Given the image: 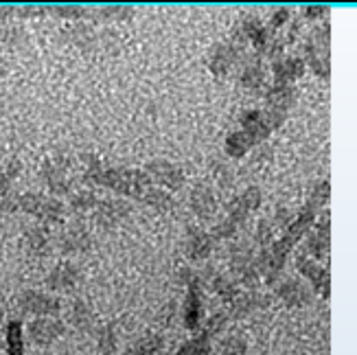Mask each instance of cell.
I'll use <instances>...</instances> for the list:
<instances>
[{
	"mask_svg": "<svg viewBox=\"0 0 357 355\" xmlns=\"http://www.w3.org/2000/svg\"><path fill=\"white\" fill-rule=\"evenodd\" d=\"M329 193H331L329 182H318L316 187H314V191H312V195H309V199L305 202V206L301 209V213L287 226L283 237L276 239L274 246L268 250V266H266V272H263V274H266V281L268 283H274L276 281V276H278V272H281V268L285 264L289 250L294 248V246H296V241L307 233V230L314 226L316 215H318V211L324 204H327Z\"/></svg>",
	"mask_w": 357,
	"mask_h": 355,
	"instance_id": "obj_1",
	"label": "cell"
},
{
	"mask_svg": "<svg viewBox=\"0 0 357 355\" xmlns=\"http://www.w3.org/2000/svg\"><path fill=\"white\" fill-rule=\"evenodd\" d=\"M92 167L86 172V178L95 184H103V187H110L123 195H130L136 199H145V195L153 189V182L145 172H138V169H112V167H101L95 158Z\"/></svg>",
	"mask_w": 357,
	"mask_h": 355,
	"instance_id": "obj_2",
	"label": "cell"
},
{
	"mask_svg": "<svg viewBox=\"0 0 357 355\" xmlns=\"http://www.w3.org/2000/svg\"><path fill=\"white\" fill-rule=\"evenodd\" d=\"M261 204V191L257 187H250L243 195H239L237 199H232V204L228 206V218L224 222L217 224L211 230L213 241L217 239H228L235 235V230L241 226V222L250 215L257 206Z\"/></svg>",
	"mask_w": 357,
	"mask_h": 355,
	"instance_id": "obj_3",
	"label": "cell"
},
{
	"mask_svg": "<svg viewBox=\"0 0 357 355\" xmlns=\"http://www.w3.org/2000/svg\"><path fill=\"white\" fill-rule=\"evenodd\" d=\"M329 42H331V29L329 24H322L320 29H316L312 36H309L305 51H307V59L309 66L314 68V73H318L320 77L327 80L331 68H329Z\"/></svg>",
	"mask_w": 357,
	"mask_h": 355,
	"instance_id": "obj_4",
	"label": "cell"
},
{
	"mask_svg": "<svg viewBox=\"0 0 357 355\" xmlns=\"http://www.w3.org/2000/svg\"><path fill=\"white\" fill-rule=\"evenodd\" d=\"M296 95L298 92L294 86H274L268 92V107H266V112H261V114L266 119L270 130H276L278 126H283L289 107L294 105V101H296Z\"/></svg>",
	"mask_w": 357,
	"mask_h": 355,
	"instance_id": "obj_5",
	"label": "cell"
},
{
	"mask_svg": "<svg viewBox=\"0 0 357 355\" xmlns=\"http://www.w3.org/2000/svg\"><path fill=\"white\" fill-rule=\"evenodd\" d=\"M18 209L36 215V218L44 220V222H59L61 215H64V206L57 199L51 197H42V195H33V193H26L22 197H18Z\"/></svg>",
	"mask_w": 357,
	"mask_h": 355,
	"instance_id": "obj_6",
	"label": "cell"
},
{
	"mask_svg": "<svg viewBox=\"0 0 357 355\" xmlns=\"http://www.w3.org/2000/svg\"><path fill=\"white\" fill-rule=\"evenodd\" d=\"M147 176L151 182H156L160 184V187H167V189H172V191H178L182 189V184H184V174H182V169L176 167L174 163H169V160H151L147 163Z\"/></svg>",
	"mask_w": 357,
	"mask_h": 355,
	"instance_id": "obj_7",
	"label": "cell"
},
{
	"mask_svg": "<svg viewBox=\"0 0 357 355\" xmlns=\"http://www.w3.org/2000/svg\"><path fill=\"white\" fill-rule=\"evenodd\" d=\"M184 274H186V283H189V294H186V303H184V325L186 329H197L202 318V301H199L202 281L197 272H184Z\"/></svg>",
	"mask_w": 357,
	"mask_h": 355,
	"instance_id": "obj_8",
	"label": "cell"
},
{
	"mask_svg": "<svg viewBox=\"0 0 357 355\" xmlns=\"http://www.w3.org/2000/svg\"><path fill=\"white\" fill-rule=\"evenodd\" d=\"M18 305L22 312L36 316H55L59 312V301L42 294V292H24L18 299Z\"/></svg>",
	"mask_w": 357,
	"mask_h": 355,
	"instance_id": "obj_9",
	"label": "cell"
},
{
	"mask_svg": "<svg viewBox=\"0 0 357 355\" xmlns=\"http://www.w3.org/2000/svg\"><path fill=\"white\" fill-rule=\"evenodd\" d=\"M331 246V218L329 213H324L318 222H314L312 239L307 243V252H312L314 259H324L329 255Z\"/></svg>",
	"mask_w": 357,
	"mask_h": 355,
	"instance_id": "obj_10",
	"label": "cell"
},
{
	"mask_svg": "<svg viewBox=\"0 0 357 355\" xmlns=\"http://www.w3.org/2000/svg\"><path fill=\"white\" fill-rule=\"evenodd\" d=\"M298 270H301V274H305L309 281L314 283V287L318 289V294L322 296V299H327L329 294H331V276L327 274V270L324 268H320L314 259H309L307 255H301L298 257Z\"/></svg>",
	"mask_w": 357,
	"mask_h": 355,
	"instance_id": "obj_11",
	"label": "cell"
},
{
	"mask_svg": "<svg viewBox=\"0 0 357 355\" xmlns=\"http://www.w3.org/2000/svg\"><path fill=\"white\" fill-rule=\"evenodd\" d=\"M274 86H291L305 73V61L298 57H278L274 59Z\"/></svg>",
	"mask_w": 357,
	"mask_h": 355,
	"instance_id": "obj_12",
	"label": "cell"
},
{
	"mask_svg": "<svg viewBox=\"0 0 357 355\" xmlns=\"http://www.w3.org/2000/svg\"><path fill=\"white\" fill-rule=\"evenodd\" d=\"M61 333H64V325H61L59 320H51V318H38L33 325L29 327L31 340L38 345H51Z\"/></svg>",
	"mask_w": 357,
	"mask_h": 355,
	"instance_id": "obj_13",
	"label": "cell"
},
{
	"mask_svg": "<svg viewBox=\"0 0 357 355\" xmlns=\"http://www.w3.org/2000/svg\"><path fill=\"white\" fill-rule=\"evenodd\" d=\"M241 130L248 134V138L252 141V145H259L261 141H266V138L270 136V132H272L259 110H250V112L241 114Z\"/></svg>",
	"mask_w": 357,
	"mask_h": 355,
	"instance_id": "obj_14",
	"label": "cell"
},
{
	"mask_svg": "<svg viewBox=\"0 0 357 355\" xmlns=\"http://www.w3.org/2000/svg\"><path fill=\"white\" fill-rule=\"evenodd\" d=\"M237 55H239V49L235 44H217V49L213 51V57H211L213 75L224 77L237 61Z\"/></svg>",
	"mask_w": 357,
	"mask_h": 355,
	"instance_id": "obj_15",
	"label": "cell"
},
{
	"mask_svg": "<svg viewBox=\"0 0 357 355\" xmlns=\"http://www.w3.org/2000/svg\"><path fill=\"white\" fill-rule=\"evenodd\" d=\"M270 303L268 296H261L257 292H243L239 294L235 301H232V318H243L255 310H261V307H266Z\"/></svg>",
	"mask_w": 357,
	"mask_h": 355,
	"instance_id": "obj_16",
	"label": "cell"
},
{
	"mask_svg": "<svg viewBox=\"0 0 357 355\" xmlns=\"http://www.w3.org/2000/svg\"><path fill=\"white\" fill-rule=\"evenodd\" d=\"M191 209L195 211V215H199V218H211L215 213V197L206 184H197V187L191 191Z\"/></svg>",
	"mask_w": 357,
	"mask_h": 355,
	"instance_id": "obj_17",
	"label": "cell"
},
{
	"mask_svg": "<svg viewBox=\"0 0 357 355\" xmlns=\"http://www.w3.org/2000/svg\"><path fill=\"white\" fill-rule=\"evenodd\" d=\"M213 243L215 241H213L211 233H204V230L193 228L189 233V255H191V259L199 261V259L208 257L211 250H213Z\"/></svg>",
	"mask_w": 357,
	"mask_h": 355,
	"instance_id": "obj_18",
	"label": "cell"
},
{
	"mask_svg": "<svg viewBox=\"0 0 357 355\" xmlns=\"http://www.w3.org/2000/svg\"><path fill=\"white\" fill-rule=\"evenodd\" d=\"M278 296H281L289 307H301L309 301V289L303 287L301 283H296L294 279H289L278 287Z\"/></svg>",
	"mask_w": 357,
	"mask_h": 355,
	"instance_id": "obj_19",
	"label": "cell"
},
{
	"mask_svg": "<svg viewBox=\"0 0 357 355\" xmlns=\"http://www.w3.org/2000/svg\"><path fill=\"white\" fill-rule=\"evenodd\" d=\"M213 335H215V331H211L206 327L197 338H193V340H189V342H184L176 355H211V338Z\"/></svg>",
	"mask_w": 357,
	"mask_h": 355,
	"instance_id": "obj_20",
	"label": "cell"
},
{
	"mask_svg": "<svg viewBox=\"0 0 357 355\" xmlns=\"http://www.w3.org/2000/svg\"><path fill=\"white\" fill-rule=\"evenodd\" d=\"M75 281H77V268L70 266V264L55 268V272L49 276V285L53 289H68V287L75 285Z\"/></svg>",
	"mask_w": 357,
	"mask_h": 355,
	"instance_id": "obj_21",
	"label": "cell"
},
{
	"mask_svg": "<svg viewBox=\"0 0 357 355\" xmlns=\"http://www.w3.org/2000/svg\"><path fill=\"white\" fill-rule=\"evenodd\" d=\"M250 147H255V145H252V141L248 138V134H245L243 130L232 132V134L226 138V153H228V156H232V158L243 156V153H245L248 149H250Z\"/></svg>",
	"mask_w": 357,
	"mask_h": 355,
	"instance_id": "obj_22",
	"label": "cell"
},
{
	"mask_svg": "<svg viewBox=\"0 0 357 355\" xmlns=\"http://www.w3.org/2000/svg\"><path fill=\"white\" fill-rule=\"evenodd\" d=\"M7 355H24V340H22V325L11 320L7 325Z\"/></svg>",
	"mask_w": 357,
	"mask_h": 355,
	"instance_id": "obj_23",
	"label": "cell"
},
{
	"mask_svg": "<svg viewBox=\"0 0 357 355\" xmlns=\"http://www.w3.org/2000/svg\"><path fill=\"white\" fill-rule=\"evenodd\" d=\"M263 80H266V73H263L259 61L252 59L250 64L243 68V73H241V86L250 88V90H257V88L263 86Z\"/></svg>",
	"mask_w": 357,
	"mask_h": 355,
	"instance_id": "obj_24",
	"label": "cell"
},
{
	"mask_svg": "<svg viewBox=\"0 0 357 355\" xmlns=\"http://www.w3.org/2000/svg\"><path fill=\"white\" fill-rule=\"evenodd\" d=\"M97 209H99V215H101V218L107 220V222H116V220L123 218V215H128V213H130V206H128L126 202H112V199H105V202H99Z\"/></svg>",
	"mask_w": 357,
	"mask_h": 355,
	"instance_id": "obj_25",
	"label": "cell"
},
{
	"mask_svg": "<svg viewBox=\"0 0 357 355\" xmlns=\"http://www.w3.org/2000/svg\"><path fill=\"white\" fill-rule=\"evenodd\" d=\"M162 349V338L160 335H151V338H145V340L132 345L126 355H156L158 351Z\"/></svg>",
	"mask_w": 357,
	"mask_h": 355,
	"instance_id": "obj_26",
	"label": "cell"
},
{
	"mask_svg": "<svg viewBox=\"0 0 357 355\" xmlns=\"http://www.w3.org/2000/svg\"><path fill=\"white\" fill-rule=\"evenodd\" d=\"M213 289H215L217 296H222L224 301H230V303L239 296L237 283L232 281V279H226V276H220V274H217L215 279H213Z\"/></svg>",
	"mask_w": 357,
	"mask_h": 355,
	"instance_id": "obj_27",
	"label": "cell"
},
{
	"mask_svg": "<svg viewBox=\"0 0 357 355\" xmlns=\"http://www.w3.org/2000/svg\"><path fill=\"white\" fill-rule=\"evenodd\" d=\"M145 204H149V206H153V209H160V211H169L174 206V199H172V195H169L165 189H160V187H153L147 195H145V199H143Z\"/></svg>",
	"mask_w": 357,
	"mask_h": 355,
	"instance_id": "obj_28",
	"label": "cell"
},
{
	"mask_svg": "<svg viewBox=\"0 0 357 355\" xmlns=\"http://www.w3.org/2000/svg\"><path fill=\"white\" fill-rule=\"evenodd\" d=\"M73 322L77 329L82 331H92V327H95V318H92L90 310L84 305V303H75V310H73Z\"/></svg>",
	"mask_w": 357,
	"mask_h": 355,
	"instance_id": "obj_29",
	"label": "cell"
},
{
	"mask_svg": "<svg viewBox=\"0 0 357 355\" xmlns=\"http://www.w3.org/2000/svg\"><path fill=\"white\" fill-rule=\"evenodd\" d=\"M243 353H245V340L239 335H232L226 342H222V347L213 351L211 355H243Z\"/></svg>",
	"mask_w": 357,
	"mask_h": 355,
	"instance_id": "obj_30",
	"label": "cell"
},
{
	"mask_svg": "<svg viewBox=\"0 0 357 355\" xmlns=\"http://www.w3.org/2000/svg\"><path fill=\"white\" fill-rule=\"evenodd\" d=\"M99 347L105 355H110L116 349V335H114V329L110 325L99 329Z\"/></svg>",
	"mask_w": 357,
	"mask_h": 355,
	"instance_id": "obj_31",
	"label": "cell"
},
{
	"mask_svg": "<svg viewBox=\"0 0 357 355\" xmlns=\"http://www.w3.org/2000/svg\"><path fill=\"white\" fill-rule=\"evenodd\" d=\"M86 246H88V233L82 228H75L66 241V250H84Z\"/></svg>",
	"mask_w": 357,
	"mask_h": 355,
	"instance_id": "obj_32",
	"label": "cell"
},
{
	"mask_svg": "<svg viewBox=\"0 0 357 355\" xmlns=\"http://www.w3.org/2000/svg\"><path fill=\"white\" fill-rule=\"evenodd\" d=\"M99 204V199L92 195V193H79L73 197V206L77 211H86V209H95Z\"/></svg>",
	"mask_w": 357,
	"mask_h": 355,
	"instance_id": "obj_33",
	"label": "cell"
},
{
	"mask_svg": "<svg viewBox=\"0 0 357 355\" xmlns=\"http://www.w3.org/2000/svg\"><path fill=\"white\" fill-rule=\"evenodd\" d=\"M46 11L64 15V18H82V15H86V9L82 7H46Z\"/></svg>",
	"mask_w": 357,
	"mask_h": 355,
	"instance_id": "obj_34",
	"label": "cell"
},
{
	"mask_svg": "<svg viewBox=\"0 0 357 355\" xmlns=\"http://www.w3.org/2000/svg\"><path fill=\"white\" fill-rule=\"evenodd\" d=\"M29 241H31V246H33V250H44V248H46L44 230H42V228H36L33 233L29 235Z\"/></svg>",
	"mask_w": 357,
	"mask_h": 355,
	"instance_id": "obj_35",
	"label": "cell"
},
{
	"mask_svg": "<svg viewBox=\"0 0 357 355\" xmlns=\"http://www.w3.org/2000/svg\"><path fill=\"white\" fill-rule=\"evenodd\" d=\"M289 18V11L287 9H278L276 13H274V18H272V22H270V27H268V31L272 33L274 29H278V27H283V22Z\"/></svg>",
	"mask_w": 357,
	"mask_h": 355,
	"instance_id": "obj_36",
	"label": "cell"
},
{
	"mask_svg": "<svg viewBox=\"0 0 357 355\" xmlns=\"http://www.w3.org/2000/svg\"><path fill=\"white\" fill-rule=\"evenodd\" d=\"M324 11H327V7H305L307 18H318V15H322Z\"/></svg>",
	"mask_w": 357,
	"mask_h": 355,
	"instance_id": "obj_37",
	"label": "cell"
},
{
	"mask_svg": "<svg viewBox=\"0 0 357 355\" xmlns=\"http://www.w3.org/2000/svg\"><path fill=\"white\" fill-rule=\"evenodd\" d=\"M7 15H15V7H0V18H7Z\"/></svg>",
	"mask_w": 357,
	"mask_h": 355,
	"instance_id": "obj_38",
	"label": "cell"
},
{
	"mask_svg": "<svg viewBox=\"0 0 357 355\" xmlns=\"http://www.w3.org/2000/svg\"><path fill=\"white\" fill-rule=\"evenodd\" d=\"M0 75H3V61H0Z\"/></svg>",
	"mask_w": 357,
	"mask_h": 355,
	"instance_id": "obj_39",
	"label": "cell"
}]
</instances>
